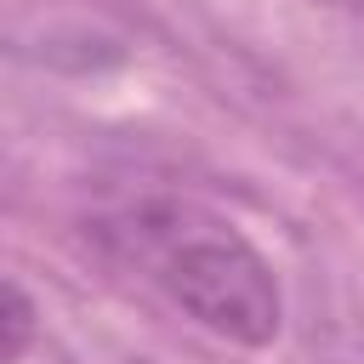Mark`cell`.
Listing matches in <instances>:
<instances>
[{
  "mask_svg": "<svg viewBox=\"0 0 364 364\" xmlns=\"http://www.w3.org/2000/svg\"><path fill=\"white\" fill-rule=\"evenodd\" d=\"M97 245L154 284L176 313L233 347H267L284 324L273 262L216 210L176 193L119 199L91 222Z\"/></svg>",
  "mask_w": 364,
  "mask_h": 364,
  "instance_id": "cell-1",
  "label": "cell"
},
{
  "mask_svg": "<svg viewBox=\"0 0 364 364\" xmlns=\"http://www.w3.org/2000/svg\"><path fill=\"white\" fill-rule=\"evenodd\" d=\"M34 330H40V313H34L28 290L0 273V364H17L34 347Z\"/></svg>",
  "mask_w": 364,
  "mask_h": 364,
  "instance_id": "cell-2",
  "label": "cell"
}]
</instances>
